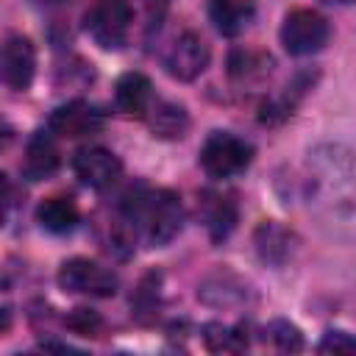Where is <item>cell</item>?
Wrapping results in <instances>:
<instances>
[{
  "label": "cell",
  "instance_id": "1",
  "mask_svg": "<svg viewBox=\"0 0 356 356\" xmlns=\"http://www.w3.org/2000/svg\"><path fill=\"white\" fill-rule=\"evenodd\" d=\"M303 200L317 228L334 239L356 242V147L320 142L303 164Z\"/></svg>",
  "mask_w": 356,
  "mask_h": 356
},
{
  "label": "cell",
  "instance_id": "2",
  "mask_svg": "<svg viewBox=\"0 0 356 356\" xmlns=\"http://www.w3.org/2000/svg\"><path fill=\"white\" fill-rule=\"evenodd\" d=\"M114 242L134 248V242H145L147 248H164L184 228V206L181 197L170 189L134 186L122 195L117 209Z\"/></svg>",
  "mask_w": 356,
  "mask_h": 356
},
{
  "label": "cell",
  "instance_id": "3",
  "mask_svg": "<svg viewBox=\"0 0 356 356\" xmlns=\"http://www.w3.org/2000/svg\"><path fill=\"white\" fill-rule=\"evenodd\" d=\"M253 161V145L234 136L231 131H211L200 147V167L209 178L225 181L245 172Z\"/></svg>",
  "mask_w": 356,
  "mask_h": 356
},
{
  "label": "cell",
  "instance_id": "4",
  "mask_svg": "<svg viewBox=\"0 0 356 356\" xmlns=\"http://www.w3.org/2000/svg\"><path fill=\"white\" fill-rule=\"evenodd\" d=\"M131 3L128 0H95L83 14V28L103 50H120L131 33Z\"/></svg>",
  "mask_w": 356,
  "mask_h": 356
},
{
  "label": "cell",
  "instance_id": "5",
  "mask_svg": "<svg viewBox=\"0 0 356 356\" xmlns=\"http://www.w3.org/2000/svg\"><path fill=\"white\" fill-rule=\"evenodd\" d=\"M328 19L314 8H292L281 22V44L289 56H312L328 44Z\"/></svg>",
  "mask_w": 356,
  "mask_h": 356
},
{
  "label": "cell",
  "instance_id": "6",
  "mask_svg": "<svg viewBox=\"0 0 356 356\" xmlns=\"http://www.w3.org/2000/svg\"><path fill=\"white\" fill-rule=\"evenodd\" d=\"M58 286L64 292H72V295L111 298L117 292L120 281L108 267H103V264H97L92 259L75 256V259H70V261H64L58 267Z\"/></svg>",
  "mask_w": 356,
  "mask_h": 356
},
{
  "label": "cell",
  "instance_id": "7",
  "mask_svg": "<svg viewBox=\"0 0 356 356\" xmlns=\"http://www.w3.org/2000/svg\"><path fill=\"white\" fill-rule=\"evenodd\" d=\"M209 44L195 31H181L161 56L164 70L178 81H195L209 67Z\"/></svg>",
  "mask_w": 356,
  "mask_h": 356
},
{
  "label": "cell",
  "instance_id": "8",
  "mask_svg": "<svg viewBox=\"0 0 356 356\" xmlns=\"http://www.w3.org/2000/svg\"><path fill=\"white\" fill-rule=\"evenodd\" d=\"M72 172L89 189H106V186H111L120 178L122 161L108 147L86 145V147H78L75 150V156H72Z\"/></svg>",
  "mask_w": 356,
  "mask_h": 356
},
{
  "label": "cell",
  "instance_id": "9",
  "mask_svg": "<svg viewBox=\"0 0 356 356\" xmlns=\"http://www.w3.org/2000/svg\"><path fill=\"white\" fill-rule=\"evenodd\" d=\"M106 117L97 106L86 103V100H70L64 106H58L50 120H47V131L56 134V136H67V139H75V136H89V134H97L103 128Z\"/></svg>",
  "mask_w": 356,
  "mask_h": 356
},
{
  "label": "cell",
  "instance_id": "10",
  "mask_svg": "<svg viewBox=\"0 0 356 356\" xmlns=\"http://www.w3.org/2000/svg\"><path fill=\"white\" fill-rule=\"evenodd\" d=\"M36 72V50L28 36L8 33L3 42V81L14 92H25Z\"/></svg>",
  "mask_w": 356,
  "mask_h": 356
},
{
  "label": "cell",
  "instance_id": "11",
  "mask_svg": "<svg viewBox=\"0 0 356 356\" xmlns=\"http://www.w3.org/2000/svg\"><path fill=\"white\" fill-rule=\"evenodd\" d=\"M56 134H50L47 128L44 131H36L28 145H25V156H22V175L28 181H42V178H50L56 170H58V147H56Z\"/></svg>",
  "mask_w": 356,
  "mask_h": 356
},
{
  "label": "cell",
  "instance_id": "12",
  "mask_svg": "<svg viewBox=\"0 0 356 356\" xmlns=\"http://www.w3.org/2000/svg\"><path fill=\"white\" fill-rule=\"evenodd\" d=\"M114 103L128 117H147L150 106L156 103L150 78L142 72H125L114 86Z\"/></svg>",
  "mask_w": 356,
  "mask_h": 356
},
{
  "label": "cell",
  "instance_id": "13",
  "mask_svg": "<svg viewBox=\"0 0 356 356\" xmlns=\"http://www.w3.org/2000/svg\"><path fill=\"white\" fill-rule=\"evenodd\" d=\"M253 245H256V253H259L261 261H267L273 267H281L292 256L295 236H292L289 228H284V225H278L273 220H264L253 231Z\"/></svg>",
  "mask_w": 356,
  "mask_h": 356
},
{
  "label": "cell",
  "instance_id": "14",
  "mask_svg": "<svg viewBox=\"0 0 356 356\" xmlns=\"http://www.w3.org/2000/svg\"><path fill=\"white\" fill-rule=\"evenodd\" d=\"M206 8L214 31L222 36H239L256 14L253 0H209Z\"/></svg>",
  "mask_w": 356,
  "mask_h": 356
},
{
  "label": "cell",
  "instance_id": "15",
  "mask_svg": "<svg viewBox=\"0 0 356 356\" xmlns=\"http://www.w3.org/2000/svg\"><path fill=\"white\" fill-rule=\"evenodd\" d=\"M312 83H314V75H309V72H298V75L292 78V83H286L284 92H281L278 97H270V100L261 103V114H259V120H261L264 125H278V122H284L286 117H292L298 100L306 95V89H312Z\"/></svg>",
  "mask_w": 356,
  "mask_h": 356
},
{
  "label": "cell",
  "instance_id": "16",
  "mask_svg": "<svg viewBox=\"0 0 356 356\" xmlns=\"http://www.w3.org/2000/svg\"><path fill=\"white\" fill-rule=\"evenodd\" d=\"M200 214H203V222H206L211 239L220 242V239H225L231 234V228L236 222V203L228 195L209 189L200 197Z\"/></svg>",
  "mask_w": 356,
  "mask_h": 356
},
{
  "label": "cell",
  "instance_id": "17",
  "mask_svg": "<svg viewBox=\"0 0 356 356\" xmlns=\"http://www.w3.org/2000/svg\"><path fill=\"white\" fill-rule=\"evenodd\" d=\"M78 206L67 195H50L36 206V222L50 234H70L78 225Z\"/></svg>",
  "mask_w": 356,
  "mask_h": 356
},
{
  "label": "cell",
  "instance_id": "18",
  "mask_svg": "<svg viewBox=\"0 0 356 356\" xmlns=\"http://www.w3.org/2000/svg\"><path fill=\"white\" fill-rule=\"evenodd\" d=\"M145 120H147L153 136H161V139H181L189 128L186 108L178 103H170V100H156Z\"/></svg>",
  "mask_w": 356,
  "mask_h": 356
},
{
  "label": "cell",
  "instance_id": "19",
  "mask_svg": "<svg viewBox=\"0 0 356 356\" xmlns=\"http://www.w3.org/2000/svg\"><path fill=\"white\" fill-rule=\"evenodd\" d=\"M273 70V58L267 53H256V50H234L228 58V75L239 83V86H250L261 78H267Z\"/></svg>",
  "mask_w": 356,
  "mask_h": 356
},
{
  "label": "cell",
  "instance_id": "20",
  "mask_svg": "<svg viewBox=\"0 0 356 356\" xmlns=\"http://www.w3.org/2000/svg\"><path fill=\"white\" fill-rule=\"evenodd\" d=\"M203 342L209 350H242L248 345L245 328L242 325H222V323H209L203 325Z\"/></svg>",
  "mask_w": 356,
  "mask_h": 356
},
{
  "label": "cell",
  "instance_id": "21",
  "mask_svg": "<svg viewBox=\"0 0 356 356\" xmlns=\"http://www.w3.org/2000/svg\"><path fill=\"white\" fill-rule=\"evenodd\" d=\"M264 339L270 345H275L278 350H289V353H295V350L303 348V337H300L298 325H292L289 320H273V323H267L264 325Z\"/></svg>",
  "mask_w": 356,
  "mask_h": 356
},
{
  "label": "cell",
  "instance_id": "22",
  "mask_svg": "<svg viewBox=\"0 0 356 356\" xmlns=\"http://www.w3.org/2000/svg\"><path fill=\"white\" fill-rule=\"evenodd\" d=\"M320 353H356V337H350L348 331H328L320 345Z\"/></svg>",
  "mask_w": 356,
  "mask_h": 356
},
{
  "label": "cell",
  "instance_id": "23",
  "mask_svg": "<svg viewBox=\"0 0 356 356\" xmlns=\"http://www.w3.org/2000/svg\"><path fill=\"white\" fill-rule=\"evenodd\" d=\"M67 325H70L72 331L89 337V334H95V331L100 328V317H97L92 309H72V314L67 317Z\"/></svg>",
  "mask_w": 356,
  "mask_h": 356
},
{
  "label": "cell",
  "instance_id": "24",
  "mask_svg": "<svg viewBox=\"0 0 356 356\" xmlns=\"http://www.w3.org/2000/svg\"><path fill=\"white\" fill-rule=\"evenodd\" d=\"M325 6H353L356 0H323Z\"/></svg>",
  "mask_w": 356,
  "mask_h": 356
},
{
  "label": "cell",
  "instance_id": "25",
  "mask_svg": "<svg viewBox=\"0 0 356 356\" xmlns=\"http://www.w3.org/2000/svg\"><path fill=\"white\" fill-rule=\"evenodd\" d=\"M42 3H67V0H42Z\"/></svg>",
  "mask_w": 356,
  "mask_h": 356
},
{
  "label": "cell",
  "instance_id": "26",
  "mask_svg": "<svg viewBox=\"0 0 356 356\" xmlns=\"http://www.w3.org/2000/svg\"><path fill=\"white\" fill-rule=\"evenodd\" d=\"M150 3H159V6H164V3H167V0H150Z\"/></svg>",
  "mask_w": 356,
  "mask_h": 356
}]
</instances>
